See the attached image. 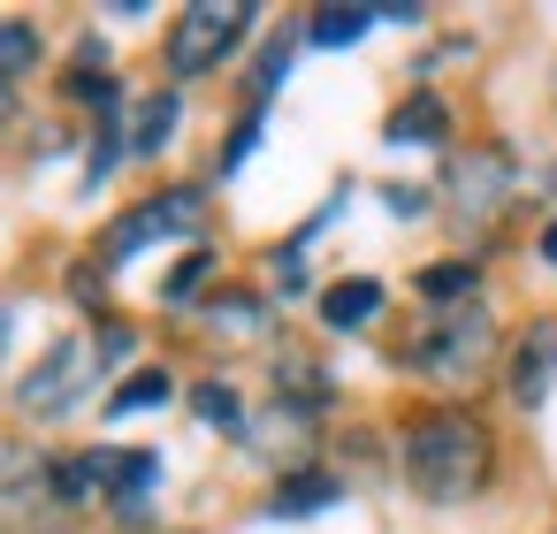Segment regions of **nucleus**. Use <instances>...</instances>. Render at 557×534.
I'll use <instances>...</instances> for the list:
<instances>
[{
	"instance_id": "f257e3e1",
	"label": "nucleus",
	"mask_w": 557,
	"mask_h": 534,
	"mask_svg": "<svg viewBox=\"0 0 557 534\" xmlns=\"http://www.w3.org/2000/svg\"><path fill=\"white\" fill-rule=\"evenodd\" d=\"M405 473L420 496L450 504V496H473L488 481V435L466 420V412H428L412 435H405Z\"/></svg>"
},
{
	"instance_id": "f03ea898",
	"label": "nucleus",
	"mask_w": 557,
	"mask_h": 534,
	"mask_svg": "<svg viewBox=\"0 0 557 534\" xmlns=\"http://www.w3.org/2000/svg\"><path fill=\"white\" fill-rule=\"evenodd\" d=\"M245 24H252V9H237V0H191V9L176 16V32H169V70H176V77L214 70V62L245 39Z\"/></svg>"
},
{
	"instance_id": "7ed1b4c3",
	"label": "nucleus",
	"mask_w": 557,
	"mask_h": 534,
	"mask_svg": "<svg viewBox=\"0 0 557 534\" xmlns=\"http://www.w3.org/2000/svg\"><path fill=\"white\" fill-rule=\"evenodd\" d=\"M481 351H488V321L481 313H450L435 336L412 344V367L420 374H443V382H473L481 374Z\"/></svg>"
},
{
	"instance_id": "20e7f679",
	"label": "nucleus",
	"mask_w": 557,
	"mask_h": 534,
	"mask_svg": "<svg viewBox=\"0 0 557 534\" xmlns=\"http://www.w3.org/2000/svg\"><path fill=\"white\" fill-rule=\"evenodd\" d=\"M199 222V191H169V199H153V207H138V214H123L115 229H108V245H100V260L115 268V260H131L138 245H153L161 229H191Z\"/></svg>"
},
{
	"instance_id": "39448f33",
	"label": "nucleus",
	"mask_w": 557,
	"mask_h": 534,
	"mask_svg": "<svg viewBox=\"0 0 557 534\" xmlns=\"http://www.w3.org/2000/svg\"><path fill=\"white\" fill-rule=\"evenodd\" d=\"M54 496V465H39L32 450H0V519L9 526H32V511Z\"/></svg>"
},
{
	"instance_id": "423d86ee",
	"label": "nucleus",
	"mask_w": 557,
	"mask_h": 534,
	"mask_svg": "<svg viewBox=\"0 0 557 534\" xmlns=\"http://www.w3.org/2000/svg\"><path fill=\"white\" fill-rule=\"evenodd\" d=\"M85 374H92L85 344H62V351H54V359H47L32 382H24V405H32V412H62V405L85 389Z\"/></svg>"
},
{
	"instance_id": "0eeeda50",
	"label": "nucleus",
	"mask_w": 557,
	"mask_h": 534,
	"mask_svg": "<svg viewBox=\"0 0 557 534\" xmlns=\"http://www.w3.org/2000/svg\"><path fill=\"white\" fill-rule=\"evenodd\" d=\"M382 313V283H367V275H351V283H336L329 298H321V321L329 328H359V321H374Z\"/></svg>"
},
{
	"instance_id": "6e6552de",
	"label": "nucleus",
	"mask_w": 557,
	"mask_h": 534,
	"mask_svg": "<svg viewBox=\"0 0 557 534\" xmlns=\"http://www.w3.org/2000/svg\"><path fill=\"white\" fill-rule=\"evenodd\" d=\"M549 374H557V328H527V344H519V367H511V389L534 405Z\"/></svg>"
},
{
	"instance_id": "1a4fd4ad",
	"label": "nucleus",
	"mask_w": 557,
	"mask_h": 534,
	"mask_svg": "<svg viewBox=\"0 0 557 534\" xmlns=\"http://www.w3.org/2000/svg\"><path fill=\"white\" fill-rule=\"evenodd\" d=\"M382 138H389V146H412V138H443V100H428V92H420V100H405V108H397V115L382 123Z\"/></svg>"
},
{
	"instance_id": "9d476101",
	"label": "nucleus",
	"mask_w": 557,
	"mask_h": 534,
	"mask_svg": "<svg viewBox=\"0 0 557 534\" xmlns=\"http://www.w3.org/2000/svg\"><path fill=\"white\" fill-rule=\"evenodd\" d=\"M176 115H184V108H176V92H153V100L138 108V123H131V146H138V153H161V146H169V131H176Z\"/></svg>"
},
{
	"instance_id": "9b49d317",
	"label": "nucleus",
	"mask_w": 557,
	"mask_h": 534,
	"mask_svg": "<svg viewBox=\"0 0 557 534\" xmlns=\"http://www.w3.org/2000/svg\"><path fill=\"white\" fill-rule=\"evenodd\" d=\"M191 412H199L207 427H222V435H245V405H237V389H222V382H199V389H191Z\"/></svg>"
},
{
	"instance_id": "f8f14e48",
	"label": "nucleus",
	"mask_w": 557,
	"mask_h": 534,
	"mask_svg": "<svg viewBox=\"0 0 557 534\" xmlns=\"http://www.w3.org/2000/svg\"><path fill=\"white\" fill-rule=\"evenodd\" d=\"M153 481H161V458H153V450H123V458L108 465V488H115L123 504H138Z\"/></svg>"
},
{
	"instance_id": "ddd939ff",
	"label": "nucleus",
	"mask_w": 557,
	"mask_h": 534,
	"mask_svg": "<svg viewBox=\"0 0 557 534\" xmlns=\"http://www.w3.org/2000/svg\"><path fill=\"white\" fill-rule=\"evenodd\" d=\"M344 488L329 481V473H290L283 488H275V511H321V504H336Z\"/></svg>"
},
{
	"instance_id": "4468645a",
	"label": "nucleus",
	"mask_w": 557,
	"mask_h": 534,
	"mask_svg": "<svg viewBox=\"0 0 557 534\" xmlns=\"http://www.w3.org/2000/svg\"><path fill=\"white\" fill-rule=\"evenodd\" d=\"M367 24H374L367 9H321V16L306 24V39H313V47H351V39H359Z\"/></svg>"
},
{
	"instance_id": "2eb2a0df",
	"label": "nucleus",
	"mask_w": 557,
	"mask_h": 534,
	"mask_svg": "<svg viewBox=\"0 0 557 534\" xmlns=\"http://www.w3.org/2000/svg\"><path fill=\"white\" fill-rule=\"evenodd\" d=\"M496 191H504V161H496V153H488V161H466V169H458V199H466V207H488Z\"/></svg>"
},
{
	"instance_id": "dca6fc26",
	"label": "nucleus",
	"mask_w": 557,
	"mask_h": 534,
	"mask_svg": "<svg viewBox=\"0 0 557 534\" xmlns=\"http://www.w3.org/2000/svg\"><path fill=\"white\" fill-rule=\"evenodd\" d=\"M458 290H473V268H466V260H450V268H428V275H420V298H435V306H458Z\"/></svg>"
},
{
	"instance_id": "f3484780",
	"label": "nucleus",
	"mask_w": 557,
	"mask_h": 534,
	"mask_svg": "<svg viewBox=\"0 0 557 534\" xmlns=\"http://www.w3.org/2000/svg\"><path fill=\"white\" fill-rule=\"evenodd\" d=\"M161 397H169V374H131L108 412H146V405H161Z\"/></svg>"
},
{
	"instance_id": "a211bd4d",
	"label": "nucleus",
	"mask_w": 557,
	"mask_h": 534,
	"mask_svg": "<svg viewBox=\"0 0 557 534\" xmlns=\"http://www.w3.org/2000/svg\"><path fill=\"white\" fill-rule=\"evenodd\" d=\"M32 54H39V39H32L24 24H0V77H16V70H32Z\"/></svg>"
},
{
	"instance_id": "6ab92c4d",
	"label": "nucleus",
	"mask_w": 557,
	"mask_h": 534,
	"mask_svg": "<svg viewBox=\"0 0 557 534\" xmlns=\"http://www.w3.org/2000/svg\"><path fill=\"white\" fill-rule=\"evenodd\" d=\"M199 283H207V252H191V260H184V268L169 275V298H191Z\"/></svg>"
},
{
	"instance_id": "aec40b11",
	"label": "nucleus",
	"mask_w": 557,
	"mask_h": 534,
	"mask_svg": "<svg viewBox=\"0 0 557 534\" xmlns=\"http://www.w3.org/2000/svg\"><path fill=\"white\" fill-rule=\"evenodd\" d=\"M542 260H557V222H549V229H542Z\"/></svg>"
},
{
	"instance_id": "412c9836",
	"label": "nucleus",
	"mask_w": 557,
	"mask_h": 534,
	"mask_svg": "<svg viewBox=\"0 0 557 534\" xmlns=\"http://www.w3.org/2000/svg\"><path fill=\"white\" fill-rule=\"evenodd\" d=\"M0 115H16V92H9V77H0Z\"/></svg>"
}]
</instances>
